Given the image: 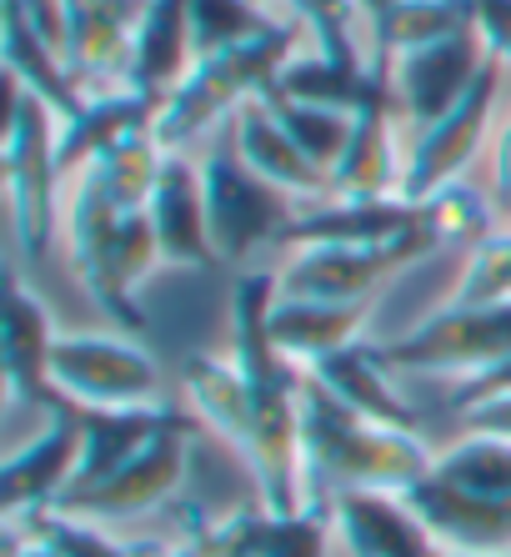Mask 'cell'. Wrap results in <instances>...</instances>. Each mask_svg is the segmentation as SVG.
<instances>
[{
  "instance_id": "4",
  "label": "cell",
  "mask_w": 511,
  "mask_h": 557,
  "mask_svg": "<svg viewBox=\"0 0 511 557\" xmlns=\"http://www.w3.org/2000/svg\"><path fill=\"white\" fill-rule=\"evenodd\" d=\"M5 201H11L15 242L26 261H46L55 226L65 221V171H61V116L11 81V121H5Z\"/></svg>"
},
{
  "instance_id": "34",
  "label": "cell",
  "mask_w": 511,
  "mask_h": 557,
  "mask_svg": "<svg viewBox=\"0 0 511 557\" xmlns=\"http://www.w3.org/2000/svg\"><path fill=\"white\" fill-rule=\"evenodd\" d=\"M457 307H491V301H511V226L476 242L472 257H466V272L457 286Z\"/></svg>"
},
{
  "instance_id": "26",
  "label": "cell",
  "mask_w": 511,
  "mask_h": 557,
  "mask_svg": "<svg viewBox=\"0 0 511 557\" xmlns=\"http://www.w3.org/2000/svg\"><path fill=\"white\" fill-rule=\"evenodd\" d=\"M0 30H5V71H11L15 86H26L30 96H40L61 121H76L90 96L80 91V81L65 65V55L55 46H46L26 26V15L11 11V5H0Z\"/></svg>"
},
{
  "instance_id": "43",
  "label": "cell",
  "mask_w": 511,
  "mask_h": 557,
  "mask_svg": "<svg viewBox=\"0 0 511 557\" xmlns=\"http://www.w3.org/2000/svg\"><path fill=\"white\" fill-rule=\"evenodd\" d=\"M441 557H511V553H457V547H441Z\"/></svg>"
},
{
  "instance_id": "19",
  "label": "cell",
  "mask_w": 511,
  "mask_h": 557,
  "mask_svg": "<svg viewBox=\"0 0 511 557\" xmlns=\"http://www.w3.org/2000/svg\"><path fill=\"white\" fill-rule=\"evenodd\" d=\"M271 91L286 96V101L346 111V116H361V111H397L391 76H386L382 61H336V55H321V51L291 55Z\"/></svg>"
},
{
  "instance_id": "23",
  "label": "cell",
  "mask_w": 511,
  "mask_h": 557,
  "mask_svg": "<svg viewBox=\"0 0 511 557\" xmlns=\"http://www.w3.org/2000/svg\"><path fill=\"white\" fill-rule=\"evenodd\" d=\"M371 317V301H307V297H276L271 311V342L291 357L296 367H311L332 351L361 342Z\"/></svg>"
},
{
  "instance_id": "22",
  "label": "cell",
  "mask_w": 511,
  "mask_h": 557,
  "mask_svg": "<svg viewBox=\"0 0 511 557\" xmlns=\"http://www.w3.org/2000/svg\"><path fill=\"white\" fill-rule=\"evenodd\" d=\"M191 71H196L191 0H146L126 86L141 96H155V101H166Z\"/></svg>"
},
{
  "instance_id": "39",
  "label": "cell",
  "mask_w": 511,
  "mask_h": 557,
  "mask_svg": "<svg viewBox=\"0 0 511 557\" xmlns=\"http://www.w3.org/2000/svg\"><path fill=\"white\" fill-rule=\"evenodd\" d=\"M491 196L511 211V116L501 121L497 146H491Z\"/></svg>"
},
{
  "instance_id": "36",
  "label": "cell",
  "mask_w": 511,
  "mask_h": 557,
  "mask_svg": "<svg viewBox=\"0 0 511 557\" xmlns=\"http://www.w3.org/2000/svg\"><path fill=\"white\" fill-rule=\"evenodd\" d=\"M296 15V26H307L311 40H316L321 55H336V61H366L351 36L357 26V11L361 0H286Z\"/></svg>"
},
{
  "instance_id": "33",
  "label": "cell",
  "mask_w": 511,
  "mask_h": 557,
  "mask_svg": "<svg viewBox=\"0 0 511 557\" xmlns=\"http://www.w3.org/2000/svg\"><path fill=\"white\" fill-rule=\"evenodd\" d=\"M266 101H271V111L282 116V126L291 131V141L301 146L321 171H336V161H341L346 146H351L357 116H346V111H326V106H307V101H286V96H276V91H271Z\"/></svg>"
},
{
  "instance_id": "20",
  "label": "cell",
  "mask_w": 511,
  "mask_h": 557,
  "mask_svg": "<svg viewBox=\"0 0 511 557\" xmlns=\"http://www.w3.org/2000/svg\"><path fill=\"white\" fill-rule=\"evenodd\" d=\"M55 322L51 307L30 292L26 282H11V311H5V387L26 407H55L65 403L51 387V351H55Z\"/></svg>"
},
{
  "instance_id": "37",
  "label": "cell",
  "mask_w": 511,
  "mask_h": 557,
  "mask_svg": "<svg viewBox=\"0 0 511 557\" xmlns=\"http://www.w3.org/2000/svg\"><path fill=\"white\" fill-rule=\"evenodd\" d=\"M466 5H472L476 36L486 40V51L511 65V0H466Z\"/></svg>"
},
{
  "instance_id": "5",
  "label": "cell",
  "mask_w": 511,
  "mask_h": 557,
  "mask_svg": "<svg viewBox=\"0 0 511 557\" xmlns=\"http://www.w3.org/2000/svg\"><path fill=\"white\" fill-rule=\"evenodd\" d=\"M201 182H205V216H211V242L221 261H251L266 242H286L291 221L301 216V201L256 176L241 161L230 126L211 136L201 151Z\"/></svg>"
},
{
  "instance_id": "25",
  "label": "cell",
  "mask_w": 511,
  "mask_h": 557,
  "mask_svg": "<svg viewBox=\"0 0 511 557\" xmlns=\"http://www.w3.org/2000/svg\"><path fill=\"white\" fill-rule=\"evenodd\" d=\"M397 111H361L351 146L332 171V196H351V201H382V196H401L407 182V156L397 146Z\"/></svg>"
},
{
  "instance_id": "8",
  "label": "cell",
  "mask_w": 511,
  "mask_h": 557,
  "mask_svg": "<svg viewBox=\"0 0 511 557\" xmlns=\"http://www.w3.org/2000/svg\"><path fill=\"white\" fill-rule=\"evenodd\" d=\"M501 76H507V61H501V55H486L472 91L461 96L441 121H432L426 131L411 136L407 182H401V196H407V201H422V196L441 191V186L461 182V176L472 171V161L482 156L486 136H491V121H497Z\"/></svg>"
},
{
  "instance_id": "2",
  "label": "cell",
  "mask_w": 511,
  "mask_h": 557,
  "mask_svg": "<svg viewBox=\"0 0 511 557\" xmlns=\"http://www.w3.org/2000/svg\"><path fill=\"white\" fill-rule=\"evenodd\" d=\"M65 242H71V267L90 301L126 332H141L146 311L136 292L161 267L151 211H126L105 201L90 182H71L65 186Z\"/></svg>"
},
{
  "instance_id": "46",
  "label": "cell",
  "mask_w": 511,
  "mask_h": 557,
  "mask_svg": "<svg viewBox=\"0 0 511 557\" xmlns=\"http://www.w3.org/2000/svg\"><path fill=\"white\" fill-rule=\"evenodd\" d=\"M371 5H376V0H371ZM371 5H366V11H371Z\"/></svg>"
},
{
  "instance_id": "44",
  "label": "cell",
  "mask_w": 511,
  "mask_h": 557,
  "mask_svg": "<svg viewBox=\"0 0 511 557\" xmlns=\"http://www.w3.org/2000/svg\"><path fill=\"white\" fill-rule=\"evenodd\" d=\"M361 5H371V0H361Z\"/></svg>"
},
{
  "instance_id": "21",
  "label": "cell",
  "mask_w": 511,
  "mask_h": 557,
  "mask_svg": "<svg viewBox=\"0 0 511 557\" xmlns=\"http://www.w3.org/2000/svg\"><path fill=\"white\" fill-rule=\"evenodd\" d=\"M307 376H316L321 387L332 392L336 403H346L351 412L371 417V422H386V428H407L416 432V407L407 403L391 382V367H386L382 347H366V342H351V347L321 357L307 367Z\"/></svg>"
},
{
  "instance_id": "40",
  "label": "cell",
  "mask_w": 511,
  "mask_h": 557,
  "mask_svg": "<svg viewBox=\"0 0 511 557\" xmlns=\"http://www.w3.org/2000/svg\"><path fill=\"white\" fill-rule=\"evenodd\" d=\"M211 543H216V532H205L196 543H161V537H141V543H130V557H211Z\"/></svg>"
},
{
  "instance_id": "38",
  "label": "cell",
  "mask_w": 511,
  "mask_h": 557,
  "mask_svg": "<svg viewBox=\"0 0 511 557\" xmlns=\"http://www.w3.org/2000/svg\"><path fill=\"white\" fill-rule=\"evenodd\" d=\"M501 397H511V357L507 362H497L491 372L482 376H466L457 387V412L466 417L472 407H486V403H501Z\"/></svg>"
},
{
  "instance_id": "10",
  "label": "cell",
  "mask_w": 511,
  "mask_h": 557,
  "mask_svg": "<svg viewBox=\"0 0 511 557\" xmlns=\"http://www.w3.org/2000/svg\"><path fill=\"white\" fill-rule=\"evenodd\" d=\"M486 55L491 51H486V40L472 26V30H461V36H447V40H436V46H422V51L386 61L391 96H397V121H407L411 136L426 131L432 121H441L476 86Z\"/></svg>"
},
{
  "instance_id": "42",
  "label": "cell",
  "mask_w": 511,
  "mask_h": 557,
  "mask_svg": "<svg viewBox=\"0 0 511 557\" xmlns=\"http://www.w3.org/2000/svg\"><path fill=\"white\" fill-rule=\"evenodd\" d=\"M211 557H251V553H241V547L221 543V532H216V543H211Z\"/></svg>"
},
{
  "instance_id": "9",
  "label": "cell",
  "mask_w": 511,
  "mask_h": 557,
  "mask_svg": "<svg viewBox=\"0 0 511 557\" xmlns=\"http://www.w3.org/2000/svg\"><path fill=\"white\" fill-rule=\"evenodd\" d=\"M426 236L391 242V247H296L282 272V297L307 301H371L386 282L422 257H432Z\"/></svg>"
},
{
  "instance_id": "15",
  "label": "cell",
  "mask_w": 511,
  "mask_h": 557,
  "mask_svg": "<svg viewBox=\"0 0 511 557\" xmlns=\"http://www.w3.org/2000/svg\"><path fill=\"white\" fill-rule=\"evenodd\" d=\"M151 232L161 247V267H216L221 251L211 242V216H205V182H201V156L171 151L166 171L151 196Z\"/></svg>"
},
{
  "instance_id": "41",
  "label": "cell",
  "mask_w": 511,
  "mask_h": 557,
  "mask_svg": "<svg viewBox=\"0 0 511 557\" xmlns=\"http://www.w3.org/2000/svg\"><path fill=\"white\" fill-rule=\"evenodd\" d=\"M5 557H61V553L26 522H5Z\"/></svg>"
},
{
  "instance_id": "32",
  "label": "cell",
  "mask_w": 511,
  "mask_h": 557,
  "mask_svg": "<svg viewBox=\"0 0 511 557\" xmlns=\"http://www.w3.org/2000/svg\"><path fill=\"white\" fill-rule=\"evenodd\" d=\"M416 216H422L426 236L436 242V251L447 247V242H466V247H476V242H486V236L497 232L486 196L476 191L466 176L451 182V186H441V191H432V196H422V201H416Z\"/></svg>"
},
{
  "instance_id": "45",
  "label": "cell",
  "mask_w": 511,
  "mask_h": 557,
  "mask_svg": "<svg viewBox=\"0 0 511 557\" xmlns=\"http://www.w3.org/2000/svg\"><path fill=\"white\" fill-rule=\"evenodd\" d=\"M261 5H271V0H261Z\"/></svg>"
},
{
  "instance_id": "1",
  "label": "cell",
  "mask_w": 511,
  "mask_h": 557,
  "mask_svg": "<svg viewBox=\"0 0 511 557\" xmlns=\"http://www.w3.org/2000/svg\"><path fill=\"white\" fill-rule=\"evenodd\" d=\"M301 437L307 478L321 487V503H332L336 493H411L436 467V453L416 432L351 412L316 376H307L301 392Z\"/></svg>"
},
{
  "instance_id": "27",
  "label": "cell",
  "mask_w": 511,
  "mask_h": 557,
  "mask_svg": "<svg viewBox=\"0 0 511 557\" xmlns=\"http://www.w3.org/2000/svg\"><path fill=\"white\" fill-rule=\"evenodd\" d=\"M332 537H336L332 503H311L307 512H286V518L256 507V512L230 518L221 528V543L241 547L251 557H326L332 553Z\"/></svg>"
},
{
  "instance_id": "6",
  "label": "cell",
  "mask_w": 511,
  "mask_h": 557,
  "mask_svg": "<svg viewBox=\"0 0 511 557\" xmlns=\"http://www.w3.org/2000/svg\"><path fill=\"white\" fill-rule=\"evenodd\" d=\"M391 372H451V376H482L511 357V301L491 307H441L407 337L382 347Z\"/></svg>"
},
{
  "instance_id": "30",
  "label": "cell",
  "mask_w": 511,
  "mask_h": 557,
  "mask_svg": "<svg viewBox=\"0 0 511 557\" xmlns=\"http://www.w3.org/2000/svg\"><path fill=\"white\" fill-rule=\"evenodd\" d=\"M286 21L261 0H191V46L196 61L241 51L261 36H276Z\"/></svg>"
},
{
  "instance_id": "31",
  "label": "cell",
  "mask_w": 511,
  "mask_h": 557,
  "mask_svg": "<svg viewBox=\"0 0 511 557\" xmlns=\"http://www.w3.org/2000/svg\"><path fill=\"white\" fill-rule=\"evenodd\" d=\"M436 478L457 482L466 493L511 503V437L466 432L461 442H451L447 453H436Z\"/></svg>"
},
{
  "instance_id": "18",
  "label": "cell",
  "mask_w": 511,
  "mask_h": 557,
  "mask_svg": "<svg viewBox=\"0 0 511 557\" xmlns=\"http://www.w3.org/2000/svg\"><path fill=\"white\" fill-rule=\"evenodd\" d=\"M230 141H236L241 161L256 176H266L271 186H282L301 207H316V201L332 196V171H321L316 161L291 141V131L282 126V116L271 111L266 96L246 101L241 111L230 116Z\"/></svg>"
},
{
  "instance_id": "17",
  "label": "cell",
  "mask_w": 511,
  "mask_h": 557,
  "mask_svg": "<svg viewBox=\"0 0 511 557\" xmlns=\"http://www.w3.org/2000/svg\"><path fill=\"white\" fill-rule=\"evenodd\" d=\"M332 518L351 557H441L407 493H336Z\"/></svg>"
},
{
  "instance_id": "16",
  "label": "cell",
  "mask_w": 511,
  "mask_h": 557,
  "mask_svg": "<svg viewBox=\"0 0 511 557\" xmlns=\"http://www.w3.org/2000/svg\"><path fill=\"white\" fill-rule=\"evenodd\" d=\"M411 236H426V226L416 216V201H407V196H382V201L326 196L316 207H301L286 242H296V247H391V242H411Z\"/></svg>"
},
{
  "instance_id": "29",
  "label": "cell",
  "mask_w": 511,
  "mask_h": 557,
  "mask_svg": "<svg viewBox=\"0 0 511 557\" xmlns=\"http://www.w3.org/2000/svg\"><path fill=\"white\" fill-rule=\"evenodd\" d=\"M180 387H186V407L201 428L226 437L236 453L246 447V428H251V387H246L241 367L221 362V357H186L180 367Z\"/></svg>"
},
{
  "instance_id": "3",
  "label": "cell",
  "mask_w": 511,
  "mask_h": 557,
  "mask_svg": "<svg viewBox=\"0 0 511 557\" xmlns=\"http://www.w3.org/2000/svg\"><path fill=\"white\" fill-rule=\"evenodd\" d=\"M301 55V30L296 21H286L276 36H261L241 51L211 55L196 61V71L180 81L176 91L161 101L155 116V141L166 151H191V146L211 141L221 126H230V116L256 96H271L276 76L286 71V61Z\"/></svg>"
},
{
  "instance_id": "13",
  "label": "cell",
  "mask_w": 511,
  "mask_h": 557,
  "mask_svg": "<svg viewBox=\"0 0 511 557\" xmlns=\"http://www.w3.org/2000/svg\"><path fill=\"white\" fill-rule=\"evenodd\" d=\"M191 432H196V422L161 432V437H155L141 457H130L115 478H105L101 487H90V493L71 497V503H61V507L76 512V518H90V522H121V518H141V512L166 507L171 497L180 493V482H186V467H191Z\"/></svg>"
},
{
  "instance_id": "12",
  "label": "cell",
  "mask_w": 511,
  "mask_h": 557,
  "mask_svg": "<svg viewBox=\"0 0 511 557\" xmlns=\"http://www.w3.org/2000/svg\"><path fill=\"white\" fill-rule=\"evenodd\" d=\"M146 0H65V65L80 91L105 96L130 81Z\"/></svg>"
},
{
  "instance_id": "14",
  "label": "cell",
  "mask_w": 511,
  "mask_h": 557,
  "mask_svg": "<svg viewBox=\"0 0 511 557\" xmlns=\"http://www.w3.org/2000/svg\"><path fill=\"white\" fill-rule=\"evenodd\" d=\"M76 407V422H80V472H76V487L71 497L101 487L105 478H115L130 457H141L161 432L171 428H186L196 422L191 407H176V403H151V407ZM65 497V503H71Z\"/></svg>"
},
{
  "instance_id": "28",
  "label": "cell",
  "mask_w": 511,
  "mask_h": 557,
  "mask_svg": "<svg viewBox=\"0 0 511 557\" xmlns=\"http://www.w3.org/2000/svg\"><path fill=\"white\" fill-rule=\"evenodd\" d=\"M366 15H371V40H376V61L382 65L476 26L466 0H376Z\"/></svg>"
},
{
  "instance_id": "24",
  "label": "cell",
  "mask_w": 511,
  "mask_h": 557,
  "mask_svg": "<svg viewBox=\"0 0 511 557\" xmlns=\"http://www.w3.org/2000/svg\"><path fill=\"white\" fill-rule=\"evenodd\" d=\"M155 116H161V101L130 91V86L105 91V96H90L86 111H80L76 121H61V171H65V182L80 176L96 156H105L111 146L126 141V136L151 131Z\"/></svg>"
},
{
  "instance_id": "7",
  "label": "cell",
  "mask_w": 511,
  "mask_h": 557,
  "mask_svg": "<svg viewBox=\"0 0 511 557\" xmlns=\"http://www.w3.org/2000/svg\"><path fill=\"white\" fill-rule=\"evenodd\" d=\"M51 387L80 407H151L161 403V367L130 337L61 332L51 351Z\"/></svg>"
},
{
  "instance_id": "11",
  "label": "cell",
  "mask_w": 511,
  "mask_h": 557,
  "mask_svg": "<svg viewBox=\"0 0 511 557\" xmlns=\"http://www.w3.org/2000/svg\"><path fill=\"white\" fill-rule=\"evenodd\" d=\"M80 472V422L76 407L61 403L46 422V432L15 447L0 467V507H5V522L36 518V512H51L71 497Z\"/></svg>"
},
{
  "instance_id": "35",
  "label": "cell",
  "mask_w": 511,
  "mask_h": 557,
  "mask_svg": "<svg viewBox=\"0 0 511 557\" xmlns=\"http://www.w3.org/2000/svg\"><path fill=\"white\" fill-rule=\"evenodd\" d=\"M21 522L36 528L61 557H130V543H121L105 522L76 518L65 507H51V512H36V518H21Z\"/></svg>"
}]
</instances>
